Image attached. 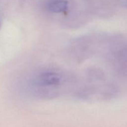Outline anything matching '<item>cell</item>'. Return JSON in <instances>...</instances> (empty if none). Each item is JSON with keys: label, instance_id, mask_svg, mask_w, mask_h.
I'll return each mask as SVG.
<instances>
[{"label": "cell", "instance_id": "2", "mask_svg": "<svg viewBox=\"0 0 127 127\" xmlns=\"http://www.w3.org/2000/svg\"><path fill=\"white\" fill-rule=\"evenodd\" d=\"M68 7V2L64 0H53L47 5V9L49 11L55 13L64 12Z\"/></svg>", "mask_w": 127, "mask_h": 127}, {"label": "cell", "instance_id": "1", "mask_svg": "<svg viewBox=\"0 0 127 127\" xmlns=\"http://www.w3.org/2000/svg\"><path fill=\"white\" fill-rule=\"evenodd\" d=\"M60 80V76L57 73L53 72H47L42 73L38 76L36 79V83L38 85L47 86L59 84Z\"/></svg>", "mask_w": 127, "mask_h": 127}]
</instances>
